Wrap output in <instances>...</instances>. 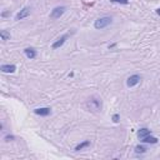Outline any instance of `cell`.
Returning <instances> with one entry per match:
<instances>
[{
  "instance_id": "3957f363",
  "label": "cell",
  "mask_w": 160,
  "mask_h": 160,
  "mask_svg": "<svg viewBox=\"0 0 160 160\" xmlns=\"http://www.w3.org/2000/svg\"><path fill=\"white\" fill-rule=\"evenodd\" d=\"M65 11H66V8H65V6H56V8H54V9L51 10L50 18H51V19H59Z\"/></svg>"
},
{
  "instance_id": "7a4b0ae2",
  "label": "cell",
  "mask_w": 160,
  "mask_h": 160,
  "mask_svg": "<svg viewBox=\"0 0 160 160\" xmlns=\"http://www.w3.org/2000/svg\"><path fill=\"white\" fill-rule=\"evenodd\" d=\"M111 22H112V18L111 16H102V18H99V19L95 20L94 28L98 29V30H101V29H105L106 26H109Z\"/></svg>"
},
{
  "instance_id": "5b68a950",
  "label": "cell",
  "mask_w": 160,
  "mask_h": 160,
  "mask_svg": "<svg viewBox=\"0 0 160 160\" xmlns=\"http://www.w3.org/2000/svg\"><path fill=\"white\" fill-rule=\"evenodd\" d=\"M140 81H141V76L138 75V74H134V75H130V76L128 78V80H126V85H128L129 88H132V86L138 85Z\"/></svg>"
},
{
  "instance_id": "6da1fadb",
  "label": "cell",
  "mask_w": 160,
  "mask_h": 160,
  "mask_svg": "<svg viewBox=\"0 0 160 160\" xmlns=\"http://www.w3.org/2000/svg\"><path fill=\"white\" fill-rule=\"evenodd\" d=\"M86 106H88L89 110L100 111V110H101V106H102L101 99H99L98 96H90V98L86 100Z\"/></svg>"
},
{
  "instance_id": "2e32d148",
  "label": "cell",
  "mask_w": 160,
  "mask_h": 160,
  "mask_svg": "<svg viewBox=\"0 0 160 160\" xmlns=\"http://www.w3.org/2000/svg\"><path fill=\"white\" fill-rule=\"evenodd\" d=\"M111 119H112L114 122H119V120H120V115H119V114H114Z\"/></svg>"
},
{
  "instance_id": "7c38bea8",
  "label": "cell",
  "mask_w": 160,
  "mask_h": 160,
  "mask_svg": "<svg viewBox=\"0 0 160 160\" xmlns=\"http://www.w3.org/2000/svg\"><path fill=\"white\" fill-rule=\"evenodd\" d=\"M88 146H90V140H84L82 142H80V144H78L75 146V151H80V150H82V149H85Z\"/></svg>"
},
{
  "instance_id": "9a60e30c",
  "label": "cell",
  "mask_w": 160,
  "mask_h": 160,
  "mask_svg": "<svg viewBox=\"0 0 160 160\" xmlns=\"http://www.w3.org/2000/svg\"><path fill=\"white\" fill-rule=\"evenodd\" d=\"M110 2H114V4H122V5H128V4H129V0H110Z\"/></svg>"
},
{
  "instance_id": "ac0fdd59",
  "label": "cell",
  "mask_w": 160,
  "mask_h": 160,
  "mask_svg": "<svg viewBox=\"0 0 160 160\" xmlns=\"http://www.w3.org/2000/svg\"><path fill=\"white\" fill-rule=\"evenodd\" d=\"M156 14L160 16V8H158V9H156Z\"/></svg>"
},
{
  "instance_id": "ba28073f",
  "label": "cell",
  "mask_w": 160,
  "mask_h": 160,
  "mask_svg": "<svg viewBox=\"0 0 160 160\" xmlns=\"http://www.w3.org/2000/svg\"><path fill=\"white\" fill-rule=\"evenodd\" d=\"M0 70H1L2 72H15L16 66H15L14 64H2V65L0 66Z\"/></svg>"
},
{
  "instance_id": "8992f818",
  "label": "cell",
  "mask_w": 160,
  "mask_h": 160,
  "mask_svg": "<svg viewBox=\"0 0 160 160\" xmlns=\"http://www.w3.org/2000/svg\"><path fill=\"white\" fill-rule=\"evenodd\" d=\"M69 39V34H64V35H61L56 41H54L52 42V45H51V48L54 49V50H56V49H59V48H61L64 44H65V41Z\"/></svg>"
},
{
  "instance_id": "30bf717a",
  "label": "cell",
  "mask_w": 160,
  "mask_h": 160,
  "mask_svg": "<svg viewBox=\"0 0 160 160\" xmlns=\"http://www.w3.org/2000/svg\"><path fill=\"white\" fill-rule=\"evenodd\" d=\"M140 141H141V142H145V144H156V142L159 141V139H158L156 136H152V135L150 134V135H148V136L140 139Z\"/></svg>"
},
{
  "instance_id": "277c9868",
  "label": "cell",
  "mask_w": 160,
  "mask_h": 160,
  "mask_svg": "<svg viewBox=\"0 0 160 160\" xmlns=\"http://www.w3.org/2000/svg\"><path fill=\"white\" fill-rule=\"evenodd\" d=\"M30 12H31V8H30V6H25V8H22V9L15 15V20H22V19L28 18V16L30 15Z\"/></svg>"
},
{
  "instance_id": "5bb4252c",
  "label": "cell",
  "mask_w": 160,
  "mask_h": 160,
  "mask_svg": "<svg viewBox=\"0 0 160 160\" xmlns=\"http://www.w3.org/2000/svg\"><path fill=\"white\" fill-rule=\"evenodd\" d=\"M0 36H1V40L6 41V40L10 39V32L6 31V30H1V31H0Z\"/></svg>"
},
{
  "instance_id": "4fadbf2b",
  "label": "cell",
  "mask_w": 160,
  "mask_h": 160,
  "mask_svg": "<svg viewBox=\"0 0 160 160\" xmlns=\"http://www.w3.org/2000/svg\"><path fill=\"white\" fill-rule=\"evenodd\" d=\"M146 148L142 146V145H136L135 146V154H145L146 152Z\"/></svg>"
},
{
  "instance_id": "52a82bcc",
  "label": "cell",
  "mask_w": 160,
  "mask_h": 160,
  "mask_svg": "<svg viewBox=\"0 0 160 160\" xmlns=\"http://www.w3.org/2000/svg\"><path fill=\"white\" fill-rule=\"evenodd\" d=\"M34 112L36 115H40V116H48L51 114V109L45 106V108H38V109H34Z\"/></svg>"
},
{
  "instance_id": "8fae6325",
  "label": "cell",
  "mask_w": 160,
  "mask_h": 160,
  "mask_svg": "<svg viewBox=\"0 0 160 160\" xmlns=\"http://www.w3.org/2000/svg\"><path fill=\"white\" fill-rule=\"evenodd\" d=\"M150 134H151L150 129H148V128H141V129H139V131H138V138H139V139H142V138H145V136H148V135H150Z\"/></svg>"
},
{
  "instance_id": "e0dca14e",
  "label": "cell",
  "mask_w": 160,
  "mask_h": 160,
  "mask_svg": "<svg viewBox=\"0 0 160 160\" xmlns=\"http://www.w3.org/2000/svg\"><path fill=\"white\" fill-rule=\"evenodd\" d=\"M14 139H15V136H12V135H8V136H5V140H6V141L14 140Z\"/></svg>"
},
{
  "instance_id": "9c48e42d",
  "label": "cell",
  "mask_w": 160,
  "mask_h": 160,
  "mask_svg": "<svg viewBox=\"0 0 160 160\" xmlns=\"http://www.w3.org/2000/svg\"><path fill=\"white\" fill-rule=\"evenodd\" d=\"M24 54H25V56L28 58V59H35L36 58V50L34 49V48H26V49H24Z\"/></svg>"
}]
</instances>
